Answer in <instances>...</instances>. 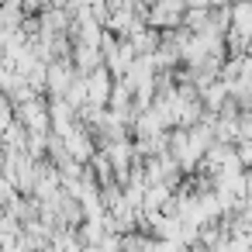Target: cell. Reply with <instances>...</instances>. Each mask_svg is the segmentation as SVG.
<instances>
[{"label":"cell","mask_w":252,"mask_h":252,"mask_svg":"<svg viewBox=\"0 0 252 252\" xmlns=\"http://www.w3.org/2000/svg\"><path fill=\"white\" fill-rule=\"evenodd\" d=\"M238 131H242V138H245V142H252V111L238 121Z\"/></svg>","instance_id":"obj_2"},{"label":"cell","mask_w":252,"mask_h":252,"mask_svg":"<svg viewBox=\"0 0 252 252\" xmlns=\"http://www.w3.org/2000/svg\"><path fill=\"white\" fill-rule=\"evenodd\" d=\"M249 193H252V173H249Z\"/></svg>","instance_id":"obj_3"},{"label":"cell","mask_w":252,"mask_h":252,"mask_svg":"<svg viewBox=\"0 0 252 252\" xmlns=\"http://www.w3.org/2000/svg\"><path fill=\"white\" fill-rule=\"evenodd\" d=\"M238 162H242V166H252V142H245V138H242V145H238Z\"/></svg>","instance_id":"obj_1"}]
</instances>
